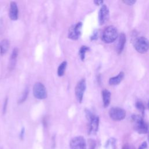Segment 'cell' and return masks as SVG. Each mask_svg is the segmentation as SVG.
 Here are the masks:
<instances>
[{
  "mask_svg": "<svg viewBox=\"0 0 149 149\" xmlns=\"http://www.w3.org/2000/svg\"><path fill=\"white\" fill-rule=\"evenodd\" d=\"M132 122L134 130L139 134H146L148 131L147 124L145 123L143 117L139 115H133Z\"/></svg>",
  "mask_w": 149,
  "mask_h": 149,
  "instance_id": "obj_1",
  "label": "cell"
},
{
  "mask_svg": "<svg viewBox=\"0 0 149 149\" xmlns=\"http://www.w3.org/2000/svg\"><path fill=\"white\" fill-rule=\"evenodd\" d=\"M86 116L88 121V133L95 134L98 129L99 117L88 110H86Z\"/></svg>",
  "mask_w": 149,
  "mask_h": 149,
  "instance_id": "obj_2",
  "label": "cell"
},
{
  "mask_svg": "<svg viewBox=\"0 0 149 149\" xmlns=\"http://www.w3.org/2000/svg\"><path fill=\"white\" fill-rule=\"evenodd\" d=\"M118 37V30L116 28L112 25L106 27L102 33V40L105 43L113 42Z\"/></svg>",
  "mask_w": 149,
  "mask_h": 149,
  "instance_id": "obj_3",
  "label": "cell"
},
{
  "mask_svg": "<svg viewBox=\"0 0 149 149\" xmlns=\"http://www.w3.org/2000/svg\"><path fill=\"white\" fill-rule=\"evenodd\" d=\"M132 42L134 48L139 53H146L149 49V40L145 37H137Z\"/></svg>",
  "mask_w": 149,
  "mask_h": 149,
  "instance_id": "obj_4",
  "label": "cell"
},
{
  "mask_svg": "<svg viewBox=\"0 0 149 149\" xmlns=\"http://www.w3.org/2000/svg\"><path fill=\"white\" fill-rule=\"evenodd\" d=\"M33 93L34 96L39 100L45 99L47 96L45 87L40 82H37L34 84L33 88Z\"/></svg>",
  "mask_w": 149,
  "mask_h": 149,
  "instance_id": "obj_5",
  "label": "cell"
},
{
  "mask_svg": "<svg viewBox=\"0 0 149 149\" xmlns=\"http://www.w3.org/2000/svg\"><path fill=\"white\" fill-rule=\"evenodd\" d=\"M110 118L114 120H121L126 116V111L120 107H112L109 111Z\"/></svg>",
  "mask_w": 149,
  "mask_h": 149,
  "instance_id": "obj_6",
  "label": "cell"
},
{
  "mask_svg": "<svg viewBox=\"0 0 149 149\" xmlns=\"http://www.w3.org/2000/svg\"><path fill=\"white\" fill-rule=\"evenodd\" d=\"M86 88V82L84 79H81L75 87V95L79 102L81 103L83 100V95Z\"/></svg>",
  "mask_w": 149,
  "mask_h": 149,
  "instance_id": "obj_7",
  "label": "cell"
},
{
  "mask_svg": "<svg viewBox=\"0 0 149 149\" xmlns=\"http://www.w3.org/2000/svg\"><path fill=\"white\" fill-rule=\"evenodd\" d=\"M86 142L83 136L73 137L70 141V149H86Z\"/></svg>",
  "mask_w": 149,
  "mask_h": 149,
  "instance_id": "obj_8",
  "label": "cell"
},
{
  "mask_svg": "<svg viewBox=\"0 0 149 149\" xmlns=\"http://www.w3.org/2000/svg\"><path fill=\"white\" fill-rule=\"evenodd\" d=\"M82 27V23L78 22L77 23L71 26L69 28L68 33V37L72 40H77L81 35V30Z\"/></svg>",
  "mask_w": 149,
  "mask_h": 149,
  "instance_id": "obj_9",
  "label": "cell"
},
{
  "mask_svg": "<svg viewBox=\"0 0 149 149\" xmlns=\"http://www.w3.org/2000/svg\"><path fill=\"white\" fill-rule=\"evenodd\" d=\"M109 17V11L106 5H102L98 12V22L100 25L105 24Z\"/></svg>",
  "mask_w": 149,
  "mask_h": 149,
  "instance_id": "obj_10",
  "label": "cell"
},
{
  "mask_svg": "<svg viewBox=\"0 0 149 149\" xmlns=\"http://www.w3.org/2000/svg\"><path fill=\"white\" fill-rule=\"evenodd\" d=\"M9 16L10 19L13 20H16L18 18V8L15 2L12 1L10 3Z\"/></svg>",
  "mask_w": 149,
  "mask_h": 149,
  "instance_id": "obj_11",
  "label": "cell"
},
{
  "mask_svg": "<svg viewBox=\"0 0 149 149\" xmlns=\"http://www.w3.org/2000/svg\"><path fill=\"white\" fill-rule=\"evenodd\" d=\"M126 36L123 33H122L119 36V39H118V42L116 48V51L118 54H120L125 47V44L126 42Z\"/></svg>",
  "mask_w": 149,
  "mask_h": 149,
  "instance_id": "obj_12",
  "label": "cell"
},
{
  "mask_svg": "<svg viewBox=\"0 0 149 149\" xmlns=\"http://www.w3.org/2000/svg\"><path fill=\"white\" fill-rule=\"evenodd\" d=\"M125 76V73L123 72H119V73L114 77H111L109 80V84L112 86L117 85L121 82Z\"/></svg>",
  "mask_w": 149,
  "mask_h": 149,
  "instance_id": "obj_13",
  "label": "cell"
},
{
  "mask_svg": "<svg viewBox=\"0 0 149 149\" xmlns=\"http://www.w3.org/2000/svg\"><path fill=\"white\" fill-rule=\"evenodd\" d=\"M19 53V50L17 48H15L13 49V51L10 55L9 64V68L11 70L13 69V68L15 67L16 62V58L17 57Z\"/></svg>",
  "mask_w": 149,
  "mask_h": 149,
  "instance_id": "obj_14",
  "label": "cell"
},
{
  "mask_svg": "<svg viewBox=\"0 0 149 149\" xmlns=\"http://www.w3.org/2000/svg\"><path fill=\"white\" fill-rule=\"evenodd\" d=\"M102 95L103 105H104V107L106 108L110 104L111 96V92L109 90L105 89L102 91Z\"/></svg>",
  "mask_w": 149,
  "mask_h": 149,
  "instance_id": "obj_15",
  "label": "cell"
},
{
  "mask_svg": "<svg viewBox=\"0 0 149 149\" xmlns=\"http://www.w3.org/2000/svg\"><path fill=\"white\" fill-rule=\"evenodd\" d=\"M9 42L8 40L4 39L0 42V54L1 55L5 54L9 49Z\"/></svg>",
  "mask_w": 149,
  "mask_h": 149,
  "instance_id": "obj_16",
  "label": "cell"
},
{
  "mask_svg": "<svg viewBox=\"0 0 149 149\" xmlns=\"http://www.w3.org/2000/svg\"><path fill=\"white\" fill-rule=\"evenodd\" d=\"M66 65H67V62L66 61H64L60 64L57 70V74L58 76H62L64 74V73L66 68Z\"/></svg>",
  "mask_w": 149,
  "mask_h": 149,
  "instance_id": "obj_17",
  "label": "cell"
},
{
  "mask_svg": "<svg viewBox=\"0 0 149 149\" xmlns=\"http://www.w3.org/2000/svg\"><path fill=\"white\" fill-rule=\"evenodd\" d=\"M90 50V48L86 46V45H83L81 47L79 52V56L80 57V59L81 61H84V58H85V54L86 53V52L87 51Z\"/></svg>",
  "mask_w": 149,
  "mask_h": 149,
  "instance_id": "obj_18",
  "label": "cell"
},
{
  "mask_svg": "<svg viewBox=\"0 0 149 149\" xmlns=\"http://www.w3.org/2000/svg\"><path fill=\"white\" fill-rule=\"evenodd\" d=\"M136 108L141 112V114H142V116H144V111H145V107L144 105V104H143V102L140 101H138L136 102Z\"/></svg>",
  "mask_w": 149,
  "mask_h": 149,
  "instance_id": "obj_19",
  "label": "cell"
},
{
  "mask_svg": "<svg viewBox=\"0 0 149 149\" xmlns=\"http://www.w3.org/2000/svg\"><path fill=\"white\" fill-rule=\"evenodd\" d=\"M28 94H29V90L28 88H26L25 89V90L24 91L23 94H22V96L21 97V98L19 99V103H23L27 98V95H28Z\"/></svg>",
  "mask_w": 149,
  "mask_h": 149,
  "instance_id": "obj_20",
  "label": "cell"
},
{
  "mask_svg": "<svg viewBox=\"0 0 149 149\" xmlns=\"http://www.w3.org/2000/svg\"><path fill=\"white\" fill-rule=\"evenodd\" d=\"M115 144H116V139L115 138H111L109 139L108 141H107V146H107H111L112 148H115Z\"/></svg>",
  "mask_w": 149,
  "mask_h": 149,
  "instance_id": "obj_21",
  "label": "cell"
},
{
  "mask_svg": "<svg viewBox=\"0 0 149 149\" xmlns=\"http://www.w3.org/2000/svg\"><path fill=\"white\" fill-rule=\"evenodd\" d=\"M88 149H95L96 144L95 141L93 139H88Z\"/></svg>",
  "mask_w": 149,
  "mask_h": 149,
  "instance_id": "obj_22",
  "label": "cell"
},
{
  "mask_svg": "<svg viewBox=\"0 0 149 149\" xmlns=\"http://www.w3.org/2000/svg\"><path fill=\"white\" fill-rule=\"evenodd\" d=\"M98 38V31L95 30L90 37L91 40H95Z\"/></svg>",
  "mask_w": 149,
  "mask_h": 149,
  "instance_id": "obj_23",
  "label": "cell"
},
{
  "mask_svg": "<svg viewBox=\"0 0 149 149\" xmlns=\"http://www.w3.org/2000/svg\"><path fill=\"white\" fill-rule=\"evenodd\" d=\"M136 1L134 0H124L123 1V2L125 4H127L128 5H133L134 3H136Z\"/></svg>",
  "mask_w": 149,
  "mask_h": 149,
  "instance_id": "obj_24",
  "label": "cell"
},
{
  "mask_svg": "<svg viewBox=\"0 0 149 149\" xmlns=\"http://www.w3.org/2000/svg\"><path fill=\"white\" fill-rule=\"evenodd\" d=\"M147 147V143L146 141H143L139 147L138 149H146Z\"/></svg>",
  "mask_w": 149,
  "mask_h": 149,
  "instance_id": "obj_25",
  "label": "cell"
},
{
  "mask_svg": "<svg viewBox=\"0 0 149 149\" xmlns=\"http://www.w3.org/2000/svg\"><path fill=\"white\" fill-rule=\"evenodd\" d=\"M24 128L23 127L20 131V139H23V137H24Z\"/></svg>",
  "mask_w": 149,
  "mask_h": 149,
  "instance_id": "obj_26",
  "label": "cell"
},
{
  "mask_svg": "<svg viewBox=\"0 0 149 149\" xmlns=\"http://www.w3.org/2000/svg\"><path fill=\"white\" fill-rule=\"evenodd\" d=\"M122 149H134V148L129 144H125L122 147Z\"/></svg>",
  "mask_w": 149,
  "mask_h": 149,
  "instance_id": "obj_27",
  "label": "cell"
},
{
  "mask_svg": "<svg viewBox=\"0 0 149 149\" xmlns=\"http://www.w3.org/2000/svg\"><path fill=\"white\" fill-rule=\"evenodd\" d=\"M7 104H8V98H6L5 103H4V105H3V113H5V111H6V107H7Z\"/></svg>",
  "mask_w": 149,
  "mask_h": 149,
  "instance_id": "obj_28",
  "label": "cell"
},
{
  "mask_svg": "<svg viewBox=\"0 0 149 149\" xmlns=\"http://www.w3.org/2000/svg\"><path fill=\"white\" fill-rule=\"evenodd\" d=\"M94 2L97 5H102V4L103 3L104 1H99V0H98V1H94Z\"/></svg>",
  "mask_w": 149,
  "mask_h": 149,
  "instance_id": "obj_29",
  "label": "cell"
},
{
  "mask_svg": "<svg viewBox=\"0 0 149 149\" xmlns=\"http://www.w3.org/2000/svg\"><path fill=\"white\" fill-rule=\"evenodd\" d=\"M148 107L149 108V100H148Z\"/></svg>",
  "mask_w": 149,
  "mask_h": 149,
  "instance_id": "obj_30",
  "label": "cell"
},
{
  "mask_svg": "<svg viewBox=\"0 0 149 149\" xmlns=\"http://www.w3.org/2000/svg\"><path fill=\"white\" fill-rule=\"evenodd\" d=\"M148 141H149V134H148Z\"/></svg>",
  "mask_w": 149,
  "mask_h": 149,
  "instance_id": "obj_31",
  "label": "cell"
}]
</instances>
